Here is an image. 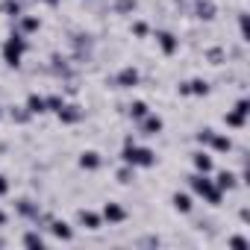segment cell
<instances>
[{"instance_id":"22","label":"cell","mask_w":250,"mask_h":250,"mask_svg":"<svg viewBox=\"0 0 250 250\" xmlns=\"http://www.w3.org/2000/svg\"><path fill=\"white\" fill-rule=\"evenodd\" d=\"M6 115H9V121H12V124H30V121H33V115H30V109H27V106H9V112H6Z\"/></svg>"},{"instance_id":"7","label":"cell","mask_w":250,"mask_h":250,"mask_svg":"<svg viewBox=\"0 0 250 250\" xmlns=\"http://www.w3.org/2000/svg\"><path fill=\"white\" fill-rule=\"evenodd\" d=\"M139 83H142V74H139V68H133V65H124V68L118 71V77L112 80L115 88H136Z\"/></svg>"},{"instance_id":"36","label":"cell","mask_w":250,"mask_h":250,"mask_svg":"<svg viewBox=\"0 0 250 250\" xmlns=\"http://www.w3.org/2000/svg\"><path fill=\"white\" fill-rule=\"evenodd\" d=\"M44 3H47V6H59V0H44Z\"/></svg>"},{"instance_id":"26","label":"cell","mask_w":250,"mask_h":250,"mask_svg":"<svg viewBox=\"0 0 250 250\" xmlns=\"http://www.w3.org/2000/svg\"><path fill=\"white\" fill-rule=\"evenodd\" d=\"M115 180H118L121 186H130V183L136 180V168H133V165H121L118 174H115Z\"/></svg>"},{"instance_id":"35","label":"cell","mask_w":250,"mask_h":250,"mask_svg":"<svg viewBox=\"0 0 250 250\" xmlns=\"http://www.w3.org/2000/svg\"><path fill=\"white\" fill-rule=\"evenodd\" d=\"M6 221H9V215H6L3 209H0V227H6Z\"/></svg>"},{"instance_id":"25","label":"cell","mask_w":250,"mask_h":250,"mask_svg":"<svg viewBox=\"0 0 250 250\" xmlns=\"http://www.w3.org/2000/svg\"><path fill=\"white\" fill-rule=\"evenodd\" d=\"M197 18L200 21H212L215 18V3L212 0H197Z\"/></svg>"},{"instance_id":"19","label":"cell","mask_w":250,"mask_h":250,"mask_svg":"<svg viewBox=\"0 0 250 250\" xmlns=\"http://www.w3.org/2000/svg\"><path fill=\"white\" fill-rule=\"evenodd\" d=\"M224 124H227L229 130H244V127H247V115L238 112V109H232V112L224 115Z\"/></svg>"},{"instance_id":"2","label":"cell","mask_w":250,"mask_h":250,"mask_svg":"<svg viewBox=\"0 0 250 250\" xmlns=\"http://www.w3.org/2000/svg\"><path fill=\"white\" fill-rule=\"evenodd\" d=\"M188 186H191V191H194L197 197H203L209 206H218V203L224 200V191L215 186V180H212L209 174H197V171H194V174L188 177Z\"/></svg>"},{"instance_id":"27","label":"cell","mask_w":250,"mask_h":250,"mask_svg":"<svg viewBox=\"0 0 250 250\" xmlns=\"http://www.w3.org/2000/svg\"><path fill=\"white\" fill-rule=\"evenodd\" d=\"M44 103H47V112L56 115V112L62 109V103H65V97H62V94H44Z\"/></svg>"},{"instance_id":"11","label":"cell","mask_w":250,"mask_h":250,"mask_svg":"<svg viewBox=\"0 0 250 250\" xmlns=\"http://www.w3.org/2000/svg\"><path fill=\"white\" fill-rule=\"evenodd\" d=\"M47 229H50V235L59 238V241H74V229H71V224L62 221V218H53V221L47 224Z\"/></svg>"},{"instance_id":"10","label":"cell","mask_w":250,"mask_h":250,"mask_svg":"<svg viewBox=\"0 0 250 250\" xmlns=\"http://www.w3.org/2000/svg\"><path fill=\"white\" fill-rule=\"evenodd\" d=\"M77 224L83 227V229H100L103 227V215L100 212H94V209H77Z\"/></svg>"},{"instance_id":"14","label":"cell","mask_w":250,"mask_h":250,"mask_svg":"<svg viewBox=\"0 0 250 250\" xmlns=\"http://www.w3.org/2000/svg\"><path fill=\"white\" fill-rule=\"evenodd\" d=\"M171 203H174V209H177L180 215H191V209H194V197L186 194V191H174V194H171Z\"/></svg>"},{"instance_id":"23","label":"cell","mask_w":250,"mask_h":250,"mask_svg":"<svg viewBox=\"0 0 250 250\" xmlns=\"http://www.w3.org/2000/svg\"><path fill=\"white\" fill-rule=\"evenodd\" d=\"M0 12H3L6 18H18L24 12V3L21 0H3V3H0Z\"/></svg>"},{"instance_id":"13","label":"cell","mask_w":250,"mask_h":250,"mask_svg":"<svg viewBox=\"0 0 250 250\" xmlns=\"http://www.w3.org/2000/svg\"><path fill=\"white\" fill-rule=\"evenodd\" d=\"M215 186L227 194V191H232V188H238L241 183H238V174H232V171H218L215 174Z\"/></svg>"},{"instance_id":"37","label":"cell","mask_w":250,"mask_h":250,"mask_svg":"<svg viewBox=\"0 0 250 250\" xmlns=\"http://www.w3.org/2000/svg\"><path fill=\"white\" fill-rule=\"evenodd\" d=\"M3 115H6V112H3V106H0V121H3Z\"/></svg>"},{"instance_id":"32","label":"cell","mask_w":250,"mask_h":250,"mask_svg":"<svg viewBox=\"0 0 250 250\" xmlns=\"http://www.w3.org/2000/svg\"><path fill=\"white\" fill-rule=\"evenodd\" d=\"M147 33H150V27H147L145 21H136V24H133V36H139V39H145Z\"/></svg>"},{"instance_id":"18","label":"cell","mask_w":250,"mask_h":250,"mask_svg":"<svg viewBox=\"0 0 250 250\" xmlns=\"http://www.w3.org/2000/svg\"><path fill=\"white\" fill-rule=\"evenodd\" d=\"M15 212H18L21 218H27V221H36V215L42 212V206H39L36 200H27V197H24V200L15 203Z\"/></svg>"},{"instance_id":"8","label":"cell","mask_w":250,"mask_h":250,"mask_svg":"<svg viewBox=\"0 0 250 250\" xmlns=\"http://www.w3.org/2000/svg\"><path fill=\"white\" fill-rule=\"evenodd\" d=\"M153 39H156V44H159V50H162L165 56H174V53L180 50V39H177L171 30H156Z\"/></svg>"},{"instance_id":"1","label":"cell","mask_w":250,"mask_h":250,"mask_svg":"<svg viewBox=\"0 0 250 250\" xmlns=\"http://www.w3.org/2000/svg\"><path fill=\"white\" fill-rule=\"evenodd\" d=\"M30 50V42L24 33H18L15 27L9 30V39L3 42V50H0V62H6L9 68H21L24 62V53Z\"/></svg>"},{"instance_id":"31","label":"cell","mask_w":250,"mask_h":250,"mask_svg":"<svg viewBox=\"0 0 250 250\" xmlns=\"http://www.w3.org/2000/svg\"><path fill=\"white\" fill-rule=\"evenodd\" d=\"M212 133H215L212 127H203V130H197V136H194V139H197V145H209V139H212Z\"/></svg>"},{"instance_id":"15","label":"cell","mask_w":250,"mask_h":250,"mask_svg":"<svg viewBox=\"0 0 250 250\" xmlns=\"http://www.w3.org/2000/svg\"><path fill=\"white\" fill-rule=\"evenodd\" d=\"M209 150H212V153H229V150H232V139H229L227 133H212Z\"/></svg>"},{"instance_id":"9","label":"cell","mask_w":250,"mask_h":250,"mask_svg":"<svg viewBox=\"0 0 250 250\" xmlns=\"http://www.w3.org/2000/svg\"><path fill=\"white\" fill-rule=\"evenodd\" d=\"M12 27H15L18 33H24V36H33V33L42 30V18H39V15H27V12H21V15L15 18Z\"/></svg>"},{"instance_id":"34","label":"cell","mask_w":250,"mask_h":250,"mask_svg":"<svg viewBox=\"0 0 250 250\" xmlns=\"http://www.w3.org/2000/svg\"><path fill=\"white\" fill-rule=\"evenodd\" d=\"M238 215H241V221H244V224L250 221V209H247V206H241V212H238Z\"/></svg>"},{"instance_id":"6","label":"cell","mask_w":250,"mask_h":250,"mask_svg":"<svg viewBox=\"0 0 250 250\" xmlns=\"http://www.w3.org/2000/svg\"><path fill=\"white\" fill-rule=\"evenodd\" d=\"M83 115H85V109L80 106V103H62V109L56 112V118H59V124H65V127H74V124H80L83 121Z\"/></svg>"},{"instance_id":"4","label":"cell","mask_w":250,"mask_h":250,"mask_svg":"<svg viewBox=\"0 0 250 250\" xmlns=\"http://www.w3.org/2000/svg\"><path fill=\"white\" fill-rule=\"evenodd\" d=\"M139 124V136H145V139H153V136H159L162 130H165V121L156 115V112H147L142 121H136Z\"/></svg>"},{"instance_id":"17","label":"cell","mask_w":250,"mask_h":250,"mask_svg":"<svg viewBox=\"0 0 250 250\" xmlns=\"http://www.w3.org/2000/svg\"><path fill=\"white\" fill-rule=\"evenodd\" d=\"M100 165H103V156L97 150H83L80 153V168L83 171H97Z\"/></svg>"},{"instance_id":"30","label":"cell","mask_w":250,"mask_h":250,"mask_svg":"<svg viewBox=\"0 0 250 250\" xmlns=\"http://www.w3.org/2000/svg\"><path fill=\"white\" fill-rule=\"evenodd\" d=\"M227 244H229V247H235V250H247V247H250V241H247L244 235H232Z\"/></svg>"},{"instance_id":"5","label":"cell","mask_w":250,"mask_h":250,"mask_svg":"<svg viewBox=\"0 0 250 250\" xmlns=\"http://www.w3.org/2000/svg\"><path fill=\"white\" fill-rule=\"evenodd\" d=\"M100 215H103V224H109V227H118V224H124L130 218V212L124 209L121 203H115V200H109V203H103V209H100Z\"/></svg>"},{"instance_id":"28","label":"cell","mask_w":250,"mask_h":250,"mask_svg":"<svg viewBox=\"0 0 250 250\" xmlns=\"http://www.w3.org/2000/svg\"><path fill=\"white\" fill-rule=\"evenodd\" d=\"M136 6H139L136 0H115V6H112V9H115L118 15H124V12H136Z\"/></svg>"},{"instance_id":"3","label":"cell","mask_w":250,"mask_h":250,"mask_svg":"<svg viewBox=\"0 0 250 250\" xmlns=\"http://www.w3.org/2000/svg\"><path fill=\"white\" fill-rule=\"evenodd\" d=\"M121 162H124V165H133L136 171H139V168H153V165H156V150L139 147V145H124V147H121Z\"/></svg>"},{"instance_id":"12","label":"cell","mask_w":250,"mask_h":250,"mask_svg":"<svg viewBox=\"0 0 250 250\" xmlns=\"http://www.w3.org/2000/svg\"><path fill=\"white\" fill-rule=\"evenodd\" d=\"M191 165H194L197 174H212L215 171V162H212V156L206 150H194L191 153Z\"/></svg>"},{"instance_id":"29","label":"cell","mask_w":250,"mask_h":250,"mask_svg":"<svg viewBox=\"0 0 250 250\" xmlns=\"http://www.w3.org/2000/svg\"><path fill=\"white\" fill-rule=\"evenodd\" d=\"M206 59H209L212 65H221V62H227V53H224L221 47H209V50H206Z\"/></svg>"},{"instance_id":"33","label":"cell","mask_w":250,"mask_h":250,"mask_svg":"<svg viewBox=\"0 0 250 250\" xmlns=\"http://www.w3.org/2000/svg\"><path fill=\"white\" fill-rule=\"evenodd\" d=\"M9 188H12V186H9V180L0 174V197H6V194H9Z\"/></svg>"},{"instance_id":"20","label":"cell","mask_w":250,"mask_h":250,"mask_svg":"<svg viewBox=\"0 0 250 250\" xmlns=\"http://www.w3.org/2000/svg\"><path fill=\"white\" fill-rule=\"evenodd\" d=\"M21 244L24 247H47V238L42 235V229L36 227V229H30V232H24V238H21Z\"/></svg>"},{"instance_id":"16","label":"cell","mask_w":250,"mask_h":250,"mask_svg":"<svg viewBox=\"0 0 250 250\" xmlns=\"http://www.w3.org/2000/svg\"><path fill=\"white\" fill-rule=\"evenodd\" d=\"M27 109H30V115L36 118V115H44L47 112V103H44V94H39V91H30L27 94V103H24Z\"/></svg>"},{"instance_id":"21","label":"cell","mask_w":250,"mask_h":250,"mask_svg":"<svg viewBox=\"0 0 250 250\" xmlns=\"http://www.w3.org/2000/svg\"><path fill=\"white\" fill-rule=\"evenodd\" d=\"M186 85H188V97H206L209 94V80H203V77H197Z\"/></svg>"},{"instance_id":"38","label":"cell","mask_w":250,"mask_h":250,"mask_svg":"<svg viewBox=\"0 0 250 250\" xmlns=\"http://www.w3.org/2000/svg\"><path fill=\"white\" fill-rule=\"evenodd\" d=\"M0 247H6V238H0Z\"/></svg>"},{"instance_id":"24","label":"cell","mask_w":250,"mask_h":250,"mask_svg":"<svg viewBox=\"0 0 250 250\" xmlns=\"http://www.w3.org/2000/svg\"><path fill=\"white\" fill-rule=\"evenodd\" d=\"M147 112H150V106H147L145 100H133V103L127 106V115H130L133 121H142V118H145Z\"/></svg>"}]
</instances>
